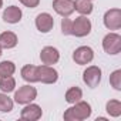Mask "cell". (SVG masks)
Masks as SVG:
<instances>
[{
	"label": "cell",
	"instance_id": "1",
	"mask_svg": "<svg viewBox=\"0 0 121 121\" xmlns=\"http://www.w3.org/2000/svg\"><path fill=\"white\" fill-rule=\"evenodd\" d=\"M91 105L87 101H77L70 108H67L63 114V118L66 121H83L91 117Z\"/></svg>",
	"mask_w": 121,
	"mask_h": 121
},
{
	"label": "cell",
	"instance_id": "2",
	"mask_svg": "<svg viewBox=\"0 0 121 121\" xmlns=\"http://www.w3.org/2000/svg\"><path fill=\"white\" fill-rule=\"evenodd\" d=\"M14 103L17 104H22V105H26L29 103H33L36 98H37V90L36 87L27 84V86H22L17 91H14V97H13Z\"/></svg>",
	"mask_w": 121,
	"mask_h": 121
},
{
	"label": "cell",
	"instance_id": "3",
	"mask_svg": "<svg viewBox=\"0 0 121 121\" xmlns=\"http://www.w3.org/2000/svg\"><path fill=\"white\" fill-rule=\"evenodd\" d=\"M103 48L110 56L118 54L121 51V36L118 33H114V31L105 34L103 39Z\"/></svg>",
	"mask_w": 121,
	"mask_h": 121
},
{
	"label": "cell",
	"instance_id": "4",
	"mask_svg": "<svg viewBox=\"0 0 121 121\" xmlns=\"http://www.w3.org/2000/svg\"><path fill=\"white\" fill-rule=\"evenodd\" d=\"M93 24L87 16H78L76 20H73V29H71V36L76 37H86L91 33Z\"/></svg>",
	"mask_w": 121,
	"mask_h": 121
},
{
	"label": "cell",
	"instance_id": "5",
	"mask_svg": "<svg viewBox=\"0 0 121 121\" xmlns=\"http://www.w3.org/2000/svg\"><path fill=\"white\" fill-rule=\"evenodd\" d=\"M101 77H103V71L98 66H88L83 71V81L90 88L98 87V84L101 83Z\"/></svg>",
	"mask_w": 121,
	"mask_h": 121
},
{
	"label": "cell",
	"instance_id": "6",
	"mask_svg": "<svg viewBox=\"0 0 121 121\" xmlns=\"http://www.w3.org/2000/svg\"><path fill=\"white\" fill-rule=\"evenodd\" d=\"M58 80V73L53 66H39L37 67V83L43 84H54Z\"/></svg>",
	"mask_w": 121,
	"mask_h": 121
},
{
	"label": "cell",
	"instance_id": "7",
	"mask_svg": "<svg viewBox=\"0 0 121 121\" xmlns=\"http://www.w3.org/2000/svg\"><path fill=\"white\" fill-rule=\"evenodd\" d=\"M73 60L78 66H86L90 64L94 60V50L88 46H80L74 50L73 53Z\"/></svg>",
	"mask_w": 121,
	"mask_h": 121
},
{
	"label": "cell",
	"instance_id": "8",
	"mask_svg": "<svg viewBox=\"0 0 121 121\" xmlns=\"http://www.w3.org/2000/svg\"><path fill=\"white\" fill-rule=\"evenodd\" d=\"M104 26L108 30H120L121 29V9L114 7L104 13Z\"/></svg>",
	"mask_w": 121,
	"mask_h": 121
},
{
	"label": "cell",
	"instance_id": "9",
	"mask_svg": "<svg viewBox=\"0 0 121 121\" xmlns=\"http://www.w3.org/2000/svg\"><path fill=\"white\" fill-rule=\"evenodd\" d=\"M43 115V110L39 104L34 103H29L24 105V108L20 111V118L26 120V121H37L40 120Z\"/></svg>",
	"mask_w": 121,
	"mask_h": 121
},
{
	"label": "cell",
	"instance_id": "10",
	"mask_svg": "<svg viewBox=\"0 0 121 121\" xmlns=\"http://www.w3.org/2000/svg\"><path fill=\"white\" fill-rule=\"evenodd\" d=\"M40 60H41V63L46 64V66L57 64L58 60H60V51L56 47H53V46H46L40 51Z\"/></svg>",
	"mask_w": 121,
	"mask_h": 121
},
{
	"label": "cell",
	"instance_id": "11",
	"mask_svg": "<svg viewBox=\"0 0 121 121\" xmlns=\"http://www.w3.org/2000/svg\"><path fill=\"white\" fill-rule=\"evenodd\" d=\"M53 9L58 16L69 17L74 13V0H53Z\"/></svg>",
	"mask_w": 121,
	"mask_h": 121
},
{
	"label": "cell",
	"instance_id": "12",
	"mask_svg": "<svg viewBox=\"0 0 121 121\" xmlns=\"http://www.w3.org/2000/svg\"><path fill=\"white\" fill-rule=\"evenodd\" d=\"M36 27L40 33H48L54 27V19L50 13H40L36 17Z\"/></svg>",
	"mask_w": 121,
	"mask_h": 121
},
{
	"label": "cell",
	"instance_id": "13",
	"mask_svg": "<svg viewBox=\"0 0 121 121\" xmlns=\"http://www.w3.org/2000/svg\"><path fill=\"white\" fill-rule=\"evenodd\" d=\"M22 17H23V12L17 6H9V7H6L4 12H3V16H2L3 22L9 23V24H17L22 20Z\"/></svg>",
	"mask_w": 121,
	"mask_h": 121
},
{
	"label": "cell",
	"instance_id": "14",
	"mask_svg": "<svg viewBox=\"0 0 121 121\" xmlns=\"http://www.w3.org/2000/svg\"><path fill=\"white\" fill-rule=\"evenodd\" d=\"M19 43V39L16 36V33L13 31H3L0 34V47L2 48H14Z\"/></svg>",
	"mask_w": 121,
	"mask_h": 121
},
{
	"label": "cell",
	"instance_id": "15",
	"mask_svg": "<svg viewBox=\"0 0 121 121\" xmlns=\"http://www.w3.org/2000/svg\"><path fill=\"white\" fill-rule=\"evenodd\" d=\"M22 78L27 83H37V66L33 64H26L20 70Z\"/></svg>",
	"mask_w": 121,
	"mask_h": 121
},
{
	"label": "cell",
	"instance_id": "16",
	"mask_svg": "<svg viewBox=\"0 0 121 121\" xmlns=\"http://www.w3.org/2000/svg\"><path fill=\"white\" fill-rule=\"evenodd\" d=\"M93 2L91 0H74V10L81 16H88L93 13Z\"/></svg>",
	"mask_w": 121,
	"mask_h": 121
},
{
	"label": "cell",
	"instance_id": "17",
	"mask_svg": "<svg viewBox=\"0 0 121 121\" xmlns=\"http://www.w3.org/2000/svg\"><path fill=\"white\" fill-rule=\"evenodd\" d=\"M64 98H66V101L69 103V104H74V103H77V101H80L81 98H83V91H81V88L80 87H70L67 91H66V95H64Z\"/></svg>",
	"mask_w": 121,
	"mask_h": 121
},
{
	"label": "cell",
	"instance_id": "18",
	"mask_svg": "<svg viewBox=\"0 0 121 121\" xmlns=\"http://www.w3.org/2000/svg\"><path fill=\"white\" fill-rule=\"evenodd\" d=\"M14 88H16V80L13 76L2 77V80H0V91L9 94V93L14 91Z\"/></svg>",
	"mask_w": 121,
	"mask_h": 121
},
{
	"label": "cell",
	"instance_id": "19",
	"mask_svg": "<svg viewBox=\"0 0 121 121\" xmlns=\"http://www.w3.org/2000/svg\"><path fill=\"white\" fill-rule=\"evenodd\" d=\"M105 111H107L111 117H114V118L120 117V115H121V101H120V100H110V101H107V104H105Z\"/></svg>",
	"mask_w": 121,
	"mask_h": 121
},
{
	"label": "cell",
	"instance_id": "20",
	"mask_svg": "<svg viewBox=\"0 0 121 121\" xmlns=\"http://www.w3.org/2000/svg\"><path fill=\"white\" fill-rule=\"evenodd\" d=\"M14 101L6 94V93H0V112H10L13 110Z\"/></svg>",
	"mask_w": 121,
	"mask_h": 121
},
{
	"label": "cell",
	"instance_id": "21",
	"mask_svg": "<svg viewBox=\"0 0 121 121\" xmlns=\"http://www.w3.org/2000/svg\"><path fill=\"white\" fill-rule=\"evenodd\" d=\"M16 71V64L13 61H2L0 63V76L2 77H6V76H13Z\"/></svg>",
	"mask_w": 121,
	"mask_h": 121
},
{
	"label": "cell",
	"instance_id": "22",
	"mask_svg": "<svg viewBox=\"0 0 121 121\" xmlns=\"http://www.w3.org/2000/svg\"><path fill=\"white\" fill-rule=\"evenodd\" d=\"M110 84L114 90L121 91V70H114L110 74Z\"/></svg>",
	"mask_w": 121,
	"mask_h": 121
},
{
	"label": "cell",
	"instance_id": "23",
	"mask_svg": "<svg viewBox=\"0 0 121 121\" xmlns=\"http://www.w3.org/2000/svg\"><path fill=\"white\" fill-rule=\"evenodd\" d=\"M71 29H73V20H70L67 17H63V20H61V33L64 36H70Z\"/></svg>",
	"mask_w": 121,
	"mask_h": 121
},
{
	"label": "cell",
	"instance_id": "24",
	"mask_svg": "<svg viewBox=\"0 0 121 121\" xmlns=\"http://www.w3.org/2000/svg\"><path fill=\"white\" fill-rule=\"evenodd\" d=\"M19 2H20L23 6L29 7V9H34V7H37V6L40 4V0H19Z\"/></svg>",
	"mask_w": 121,
	"mask_h": 121
},
{
	"label": "cell",
	"instance_id": "25",
	"mask_svg": "<svg viewBox=\"0 0 121 121\" xmlns=\"http://www.w3.org/2000/svg\"><path fill=\"white\" fill-rule=\"evenodd\" d=\"M97 121H107L105 117H97Z\"/></svg>",
	"mask_w": 121,
	"mask_h": 121
},
{
	"label": "cell",
	"instance_id": "26",
	"mask_svg": "<svg viewBox=\"0 0 121 121\" xmlns=\"http://www.w3.org/2000/svg\"><path fill=\"white\" fill-rule=\"evenodd\" d=\"M3 7V0H0V9Z\"/></svg>",
	"mask_w": 121,
	"mask_h": 121
},
{
	"label": "cell",
	"instance_id": "27",
	"mask_svg": "<svg viewBox=\"0 0 121 121\" xmlns=\"http://www.w3.org/2000/svg\"><path fill=\"white\" fill-rule=\"evenodd\" d=\"M2 51H3V48H2V47H0V57H2V54H3Z\"/></svg>",
	"mask_w": 121,
	"mask_h": 121
},
{
	"label": "cell",
	"instance_id": "28",
	"mask_svg": "<svg viewBox=\"0 0 121 121\" xmlns=\"http://www.w3.org/2000/svg\"><path fill=\"white\" fill-rule=\"evenodd\" d=\"M0 80H2V76H0Z\"/></svg>",
	"mask_w": 121,
	"mask_h": 121
},
{
	"label": "cell",
	"instance_id": "29",
	"mask_svg": "<svg viewBox=\"0 0 121 121\" xmlns=\"http://www.w3.org/2000/svg\"><path fill=\"white\" fill-rule=\"evenodd\" d=\"M91 2H93V0H91Z\"/></svg>",
	"mask_w": 121,
	"mask_h": 121
}]
</instances>
